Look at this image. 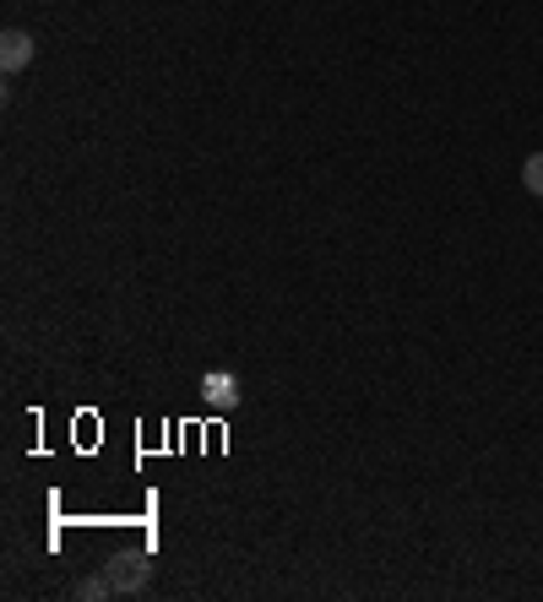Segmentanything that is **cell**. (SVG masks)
I'll return each mask as SVG.
<instances>
[{"label": "cell", "instance_id": "1", "mask_svg": "<svg viewBox=\"0 0 543 602\" xmlns=\"http://www.w3.org/2000/svg\"><path fill=\"white\" fill-rule=\"evenodd\" d=\"M104 576H109L115 598H136V592H147V581H152V559L136 553V548H120V553L104 559Z\"/></svg>", "mask_w": 543, "mask_h": 602}, {"label": "cell", "instance_id": "2", "mask_svg": "<svg viewBox=\"0 0 543 602\" xmlns=\"http://www.w3.org/2000/svg\"><path fill=\"white\" fill-rule=\"evenodd\" d=\"M33 55H39V39H33V33H22V28H6V33H0V71H6V76L28 71Z\"/></svg>", "mask_w": 543, "mask_h": 602}, {"label": "cell", "instance_id": "3", "mask_svg": "<svg viewBox=\"0 0 543 602\" xmlns=\"http://www.w3.org/2000/svg\"><path fill=\"white\" fill-rule=\"evenodd\" d=\"M202 401L212 412H234L239 407V380L228 369H206L202 375Z\"/></svg>", "mask_w": 543, "mask_h": 602}, {"label": "cell", "instance_id": "4", "mask_svg": "<svg viewBox=\"0 0 543 602\" xmlns=\"http://www.w3.org/2000/svg\"><path fill=\"white\" fill-rule=\"evenodd\" d=\"M71 598H82V602H104V598H115V587H109V576H104V570H93V576H82V581L71 587Z\"/></svg>", "mask_w": 543, "mask_h": 602}, {"label": "cell", "instance_id": "5", "mask_svg": "<svg viewBox=\"0 0 543 602\" xmlns=\"http://www.w3.org/2000/svg\"><path fill=\"white\" fill-rule=\"evenodd\" d=\"M522 191L543 201V152H533V158L522 163Z\"/></svg>", "mask_w": 543, "mask_h": 602}]
</instances>
